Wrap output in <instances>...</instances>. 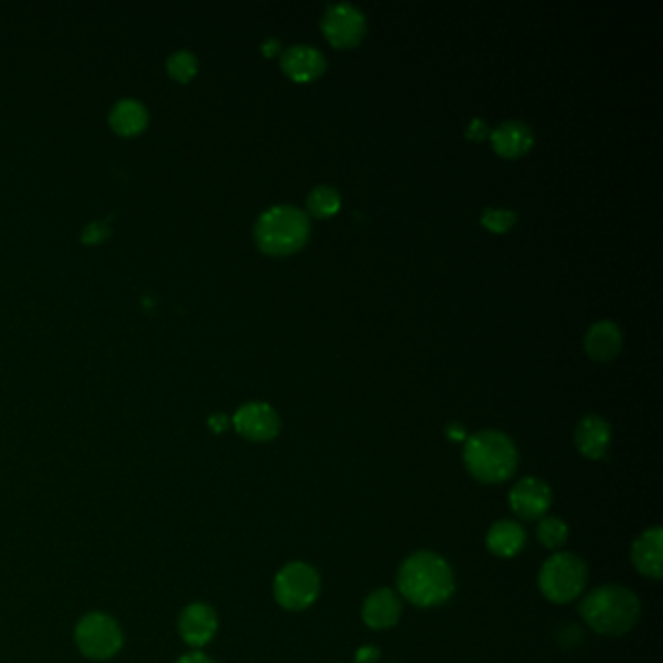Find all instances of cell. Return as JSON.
<instances>
[{
    "instance_id": "obj_1",
    "label": "cell",
    "mask_w": 663,
    "mask_h": 663,
    "mask_svg": "<svg viewBox=\"0 0 663 663\" xmlns=\"http://www.w3.org/2000/svg\"><path fill=\"white\" fill-rule=\"evenodd\" d=\"M397 586L401 595L417 607H440L454 595V570L438 553L419 551L403 560Z\"/></svg>"
},
{
    "instance_id": "obj_2",
    "label": "cell",
    "mask_w": 663,
    "mask_h": 663,
    "mask_svg": "<svg viewBox=\"0 0 663 663\" xmlns=\"http://www.w3.org/2000/svg\"><path fill=\"white\" fill-rule=\"evenodd\" d=\"M463 463L469 475L483 485H500L518 469V448L500 430H481L465 440Z\"/></svg>"
},
{
    "instance_id": "obj_3",
    "label": "cell",
    "mask_w": 663,
    "mask_h": 663,
    "mask_svg": "<svg viewBox=\"0 0 663 663\" xmlns=\"http://www.w3.org/2000/svg\"><path fill=\"white\" fill-rule=\"evenodd\" d=\"M580 615L597 634L623 636L640 619V599L625 586L605 584L582 599Z\"/></svg>"
},
{
    "instance_id": "obj_4",
    "label": "cell",
    "mask_w": 663,
    "mask_h": 663,
    "mask_svg": "<svg viewBox=\"0 0 663 663\" xmlns=\"http://www.w3.org/2000/svg\"><path fill=\"white\" fill-rule=\"evenodd\" d=\"M310 234L312 224L308 214L290 205H279L265 210L255 224L257 247L273 257L298 253L308 244Z\"/></svg>"
},
{
    "instance_id": "obj_5",
    "label": "cell",
    "mask_w": 663,
    "mask_h": 663,
    "mask_svg": "<svg viewBox=\"0 0 663 663\" xmlns=\"http://www.w3.org/2000/svg\"><path fill=\"white\" fill-rule=\"evenodd\" d=\"M588 584V566L574 553H555L539 572V590L551 603L564 605L578 599Z\"/></svg>"
},
{
    "instance_id": "obj_6",
    "label": "cell",
    "mask_w": 663,
    "mask_h": 663,
    "mask_svg": "<svg viewBox=\"0 0 663 663\" xmlns=\"http://www.w3.org/2000/svg\"><path fill=\"white\" fill-rule=\"evenodd\" d=\"M74 642L84 658L107 662L121 652L125 636L111 615L94 611L78 621L74 629Z\"/></svg>"
},
{
    "instance_id": "obj_7",
    "label": "cell",
    "mask_w": 663,
    "mask_h": 663,
    "mask_svg": "<svg viewBox=\"0 0 663 663\" xmlns=\"http://www.w3.org/2000/svg\"><path fill=\"white\" fill-rule=\"evenodd\" d=\"M321 590V578L308 562H288L279 570L273 584V594L282 609L306 611L312 607Z\"/></svg>"
},
{
    "instance_id": "obj_8",
    "label": "cell",
    "mask_w": 663,
    "mask_h": 663,
    "mask_svg": "<svg viewBox=\"0 0 663 663\" xmlns=\"http://www.w3.org/2000/svg\"><path fill=\"white\" fill-rule=\"evenodd\" d=\"M325 39L337 49H354L366 35V18L352 4H331L321 20Z\"/></svg>"
},
{
    "instance_id": "obj_9",
    "label": "cell",
    "mask_w": 663,
    "mask_h": 663,
    "mask_svg": "<svg viewBox=\"0 0 663 663\" xmlns=\"http://www.w3.org/2000/svg\"><path fill=\"white\" fill-rule=\"evenodd\" d=\"M232 422L236 432L249 442L263 444L279 436V413L267 403H257V401L245 403L236 411Z\"/></svg>"
},
{
    "instance_id": "obj_10",
    "label": "cell",
    "mask_w": 663,
    "mask_h": 663,
    "mask_svg": "<svg viewBox=\"0 0 663 663\" xmlns=\"http://www.w3.org/2000/svg\"><path fill=\"white\" fill-rule=\"evenodd\" d=\"M508 500L514 514L520 520L535 522L549 512L553 504V492L543 479L524 477L514 489L510 490Z\"/></svg>"
},
{
    "instance_id": "obj_11",
    "label": "cell",
    "mask_w": 663,
    "mask_h": 663,
    "mask_svg": "<svg viewBox=\"0 0 663 663\" xmlns=\"http://www.w3.org/2000/svg\"><path fill=\"white\" fill-rule=\"evenodd\" d=\"M177 630L187 646L203 648L216 636L218 615L207 603H191L181 611Z\"/></svg>"
},
{
    "instance_id": "obj_12",
    "label": "cell",
    "mask_w": 663,
    "mask_h": 663,
    "mask_svg": "<svg viewBox=\"0 0 663 663\" xmlns=\"http://www.w3.org/2000/svg\"><path fill=\"white\" fill-rule=\"evenodd\" d=\"M630 560L634 568L650 578V580H662L663 576V531L662 527H650L646 529L630 549Z\"/></svg>"
},
{
    "instance_id": "obj_13",
    "label": "cell",
    "mask_w": 663,
    "mask_h": 663,
    "mask_svg": "<svg viewBox=\"0 0 663 663\" xmlns=\"http://www.w3.org/2000/svg\"><path fill=\"white\" fill-rule=\"evenodd\" d=\"M280 67L284 74L298 82V84H308L317 80L325 72V57L321 51L310 45H294L288 51H284L280 59Z\"/></svg>"
},
{
    "instance_id": "obj_14",
    "label": "cell",
    "mask_w": 663,
    "mask_h": 663,
    "mask_svg": "<svg viewBox=\"0 0 663 663\" xmlns=\"http://www.w3.org/2000/svg\"><path fill=\"white\" fill-rule=\"evenodd\" d=\"M403 605L399 595L389 588H380L366 597L362 605V621L374 630L395 627L401 619Z\"/></svg>"
},
{
    "instance_id": "obj_15",
    "label": "cell",
    "mask_w": 663,
    "mask_h": 663,
    "mask_svg": "<svg viewBox=\"0 0 663 663\" xmlns=\"http://www.w3.org/2000/svg\"><path fill=\"white\" fill-rule=\"evenodd\" d=\"M489 137L492 150L506 160H518L533 148V131L522 121H504Z\"/></svg>"
},
{
    "instance_id": "obj_16",
    "label": "cell",
    "mask_w": 663,
    "mask_h": 663,
    "mask_svg": "<svg viewBox=\"0 0 663 663\" xmlns=\"http://www.w3.org/2000/svg\"><path fill=\"white\" fill-rule=\"evenodd\" d=\"M578 452L588 459H603L611 446V424L603 417L588 415L578 422L574 432Z\"/></svg>"
},
{
    "instance_id": "obj_17",
    "label": "cell",
    "mask_w": 663,
    "mask_h": 663,
    "mask_svg": "<svg viewBox=\"0 0 663 663\" xmlns=\"http://www.w3.org/2000/svg\"><path fill=\"white\" fill-rule=\"evenodd\" d=\"M621 349L623 333L619 325L609 319L594 323L584 337V350L595 362H611L619 356Z\"/></svg>"
},
{
    "instance_id": "obj_18",
    "label": "cell",
    "mask_w": 663,
    "mask_h": 663,
    "mask_svg": "<svg viewBox=\"0 0 663 663\" xmlns=\"http://www.w3.org/2000/svg\"><path fill=\"white\" fill-rule=\"evenodd\" d=\"M527 535L524 525L514 520H500L490 525L487 533V549L494 557L512 559L525 547Z\"/></svg>"
},
{
    "instance_id": "obj_19",
    "label": "cell",
    "mask_w": 663,
    "mask_h": 663,
    "mask_svg": "<svg viewBox=\"0 0 663 663\" xmlns=\"http://www.w3.org/2000/svg\"><path fill=\"white\" fill-rule=\"evenodd\" d=\"M109 123L119 135L131 137V135H137L146 127L148 111L137 100H121L119 104L111 109Z\"/></svg>"
},
{
    "instance_id": "obj_20",
    "label": "cell",
    "mask_w": 663,
    "mask_h": 663,
    "mask_svg": "<svg viewBox=\"0 0 663 663\" xmlns=\"http://www.w3.org/2000/svg\"><path fill=\"white\" fill-rule=\"evenodd\" d=\"M308 210L315 218H331L341 210V195L331 185H317L308 195Z\"/></svg>"
},
{
    "instance_id": "obj_21",
    "label": "cell",
    "mask_w": 663,
    "mask_h": 663,
    "mask_svg": "<svg viewBox=\"0 0 663 663\" xmlns=\"http://www.w3.org/2000/svg\"><path fill=\"white\" fill-rule=\"evenodd\" d=\"M537 539L551 551L560 549L568 539V525L560 518H541L537 525Z\"/></svg>"
},
{
    "instance_id": "obj_22",
    "label": "cell",
    "mask_w": 663,
    "mask_h": 663,
    "mask_svg": "<svg viewBox=\"0 0 663 663\" xmlns=\"http://www.w3.org/2000/svg\"><path fill=\"white\" fill-rule=\"evenodd\" d=\"M518 222V214L508 209H487L481 214V224L492 234H506Z\"/></svg>"
},
{
    "instance_id": "obj_23",
    "label": "cell",
    "mask_w": 663,
    "mask_h": 663,
    "mask_svg": "<svg viewBox=\"0 0 663 663\" xmlns=\"http://www.w3.org/2000/svg\"><path fill=\"white\" fill-rule=\"evenodd\" d=\"M197 69H199V63H197V57L189 51H177L174 53L170 59H168V70L170 74L181 80V82H187L191 80L195 74H197Z\"/></svg>"
},
{
    "instance_id": "obj_24",
    "label": "cell",
    "mask_w": 663,
    "mask_h": 663,
    "mask_svg": "<svg viewBox=\"0 0 663 663\" xmlns=\"http://www.w3.org/2000/svg\"><path fill=\"white\" fill-rule=\"evenodd\" d=\"M489 135V125H487L485 119H471V121H469L467 131H465V137L471 140V142H481V140L487 139Z\"/></svg>"
},
{
    "instance_id": "obj_25",
    "label": "cell",
    "mask_w": 663,
    "mask_h": 663,
    "mask_svg": "<svg viewBox=\"0 0 663 663\" xmlns=\"http://www.w3.org/2000/svg\"><path fill=\"white\" fill-rule=\"evenodd\" d=\"M380 650L376 646H362L356 656H354V663H378L380 662Z\"/></svg>"
},
{
    "instance_id": "obj_26",
    "label": "cell",
    "mask_w": 663,
    "mask_h": 663,
    "mask_svg": "<svg viewBox=\"0 0 663 663\" xmlns=\"http://www.w3.org/2000/svg\"><path fill=\"white\" fill-rule=\"evenodd\" d=\"M105 234H107V228H105L104 224L98 222V224H92V226L84 232V240H86V242H100Z\"/></svg>"
},
{
    "instance_id": "obj_27",
    "label": "cell",
    "mask_w": 663,
    "mask_h": 663,
    "mask_svg": "<svg viewBox=\"0 0 663 663\" xmlns=\"http://www.w3.org/2000/svg\"><path fill=\"white\" fill-rule=\"evenodd\" d=\"M175 663H216L210 656L203 654V652H189V654H183L179 660Z\"/></svg>"
},
{
    "instance_id": "obj_28",
    "label": "cell",
    "mask_w": 663,
    "mask_h": 663,
    "mask_svg": "<svg viewBox=\"0 0 663 663\" xmlns=\"http://www.w3.org/2000/svg\"><path fill=\"white\" fill-rule=\"evenodd\" d=\"M446 434H448V438L454 440V442H465V440H467V436H465V428H463L459 422L450 424V426L446 428Z\"/></svg>"
},
{
    "instance_id": "obj_29",
    "label": "cell",
    "mask_w": 663,
    "mask_h": 663,
    "mask_svg": "<svg viewBox=\"0 0 663 663\" xmlns=\"http://www.w3.org/2000/svg\"><path fill=\"white\" fill-rule=\"evenodd\" d=\"M209 424L214 432H224L228 428L230 420L226 415H214V417H210Z\"/></svg>"
},
{
    "instance_id": "obj_30",
    "label": "cell",
    "mask_w": 663,
    "mask_h": 663,
    "mask_svg": "<svg viewBox=\"0 0 663 663\" xmlns=\"http://www.w3.org/2000/svg\"><path fill=\"white\" fill-rule=\"evenodd\" d=\"M280 51V41L279 39H267L263 43V53L265 57H275Z\"/></svg>"
}]
</instances>
